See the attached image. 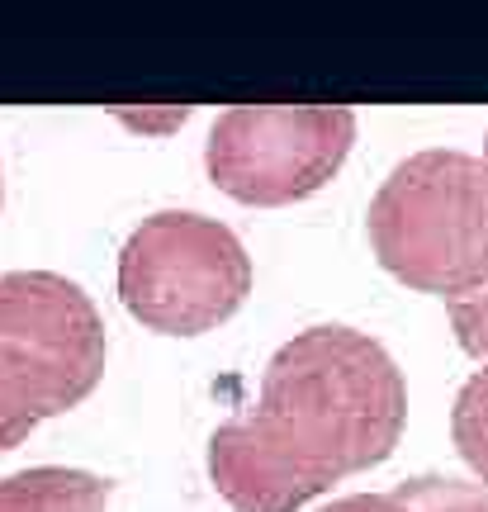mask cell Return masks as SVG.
Here are the masks:
<instances>
[{"mask_svg":"<svg viewBox=\"0 0 488 512\" xmlns=\"http://www.w3.org/2000/svg\"><path fill=\"white\" fill-rule=\"evenodd\" d=\"M43 418H48V408H43V389H38L34 370L15 351L0 347V456L15 451L19 441H29V432Z\"/></svg>","mask_w":488,"mask_h":512,"instance_id":"obj_8","label":"cell"},{"mask_svg":"<svg viewBox=\"0 0 488 512\" xmlns=\"http://www.w3.org/2000/svg\"><path fill=\"white\" fill-rule=\"evenodd\" d=\"M109 479L67 465H38L0 479V512H109Z\"/></svg>","mask_w":488,"mask_h":512,"instance_id":"obj_7","label":"cell"},{"mask_svg":"<svg viewBox=\"0 0 488 512\" xmlns=\"http://www.w3.org/2000/svg\"><path fill=\"white\" fill-rule=\"evenodd\" d=\"M356 143V114L332 105H237L218 114L204 143L209 181L237 204L280 209L318 195Z\"/></svg>","mask_w":488,"mask_h":512,"instance_id":"obj_4","label":"cell"},{"mask_svg":"<svg viewBox=\"0 0 488 512\" xmlns=\"http://www.w3.org/2000/svg\"><path fill=\"white\" fill-rule=\"evenodd\" d=\"M0 347L34 370L48 418L91 399L109 356L91 294L57 271L0 275Z\"/></svg>","mask_w":488,"mask_h":512,"instance_id":"obj_5","label":"cell"},{"mask_svg":"<svg viewBox=\"0 0 488 512\" xmlns=\"http://www.w3.org/2000/svg\"><path fill=\"white\" fill-rule=\"evenodd\" d=\"M479 162H484V171H488V143H484V157H479Z\"/></svg>","mask_w":488,"mask_h":512,"instance_id":"obj_13","label":"cell"},{"mask_svg":"<svg viewBox=\"0 0 488 512\" xmlns=\"http://www.w3.org/2000/svg\"><path fill=\"white\" fill-rule=\"evenodd\" d=\"M209 479L223 503L237 512H299L327 494L313 475H304L252 418L223 422L209 437Z\"/></svg>","mask_w":488,"mask_h":512,"instance_id":"obj_6","label":"cell"},{"mask_svg":"<svg viewBox=\"0 0 488 512\" xmlns=\"http://www.w3.org/2000/svg\"><path fill=\"white\" fill-rule=\"evenodd\" d=\"M323 512H408V508H403L394 494H351V498H337V503Z\"/></svg>","mask_w":488,"mask_h":512,"instance_id":"obj_12","label":"cell"},{"mask_svg":"<svg viewBox=\"0 0 488 512\" xmlns=\"http://www.w3.org/2000/svg\"><path fill=\"white\" fill-rule=\"evenodd\" d=\"M451 437H455L460 460L484 479V489H488V361H484V370H474L470 380L460 384V394H455Z\"/></svg>","mask_w":488,"mask_h":512,"instance_id":"obj_9","label":"cell"},{"mask_svg":"<svg viewBox=\"0 0 488 512\" xmlns=\"http://www.w3.org/2000/svg\"><path fill=\"white\" fill-rule=\"evenodd\" d=\"M252 294V256L228 223L195 209L147 214L119 252V299L143 328L199 337Z\"/></svg>","mask_w":488,"mask_h":512,"instance_id":"obj_3","label":"cell"},{"mask_svg":"<svg viewBox=\"0 0 488 512\" xmlns=\"http://www.w3.org/2000/svg\"><path fill=\"white\" fill-rule=\"evenodd\" d=\"M247 418L299 470L332 489L394 456L408 422V384L370 332L318 323L271 356Z\"/></svg>","mask_w":488,"mask_h":512,"instance_id":"obj_1","label":"cell"},{"mask_svg":"<svg viewBox=\"0 0 488 512\" xmlns=\"http://www.w3.org/2000/svg\"><path fill=\"white\" fill-rule=\"evenodd\" d=\"M394 498L408 512H488V489L484 484H465L451 475H417L403 479Z\"/></svg>","mask_w":488,"mask_h":512,"instance_id":"obj_10","label":"cell"},{"mask_svg":"<svg viewBox=\"0 0 488 512\" xmlns=\"http://www.w3.org/2000/svg\"><path fill=\"white\" fill-rule=\"evenodd\" d=\"M446 313H451V328H455L460 351L474 356V361H488V280L479 285V290L451 299Z\"/></svg>","mask_w":488,"mask_h":512,"instance_id":"obj_11","label":"cell"},{"mask_svg":"<svg viewBox=\"0 0 488 512\" xmlns=\"http://www.w3.org/2000/svg\"><path fill=\"white\" fill-rule=\"evenodd\" d=\"M380 266L446 304L488 280V171L455 147L413 152L384 176L365 214Z\"/></svg>","mask_w":488,"mask_h":512,"instance_id":"obj_2","label":"cell"}]
</instances>
